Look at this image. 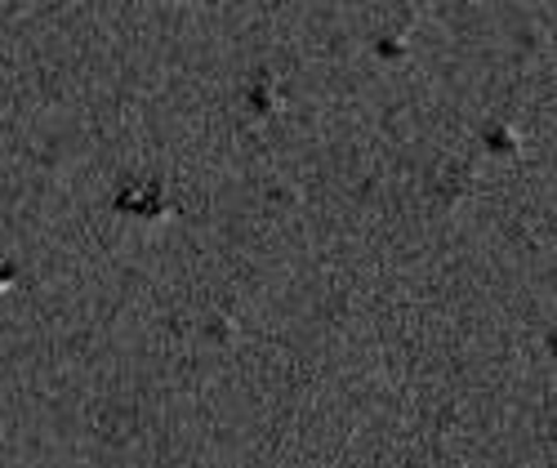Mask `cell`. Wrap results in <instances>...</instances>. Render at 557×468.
Returning <instances> with one entry per match:
<instances>
[{
	"mask_svg": "<svg viewBox=\"0 0 557 468\" xmlns=\"http://www.w3.org/2000/svg\"><path fill=\"white\" fill-rule=\"evenodd\" d=\"M548 348H553V357H557V335H553V340H548Z\"/></svg>",
	"mask_w": 557,
	"mask_h": 468,
	"instance_id": "obj_1",
	"label": "cell"
}]
</instances>
